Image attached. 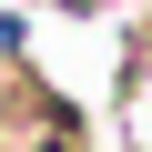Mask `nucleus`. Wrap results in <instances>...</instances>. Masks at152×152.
<instances>
[{
	"label": "nucleus",
	"mask_w": 152,
	"mask_h": 152,
	"mask_svg": "<svg viewBox=\"0 0 152 152\" xmlns=\"http://www.w3.org/2000/svg\"><path fill=\"white\" fill-rule=\"evenodd\" d=\"M0 152H91V112L61 81H41L31 61L0 71Z\"/></svg>",
	"instance_id": "nucleus-1"
},
{
	"label": "nucleus",
	"mask_w": 152,
	"mask_h": 152,
	"mask_svg": "<svg viewBox=\"0 0 152 152\" xmlns=\"http://www.w3.org/2000/svg\"><path fill=\"white\" fill-rule=\"evenodd\" d=\"M41 10H61V20H91V10H102V0H41Z\"/></svg>",
	"instance_id": "nucleus-2"
}]
</instances>
